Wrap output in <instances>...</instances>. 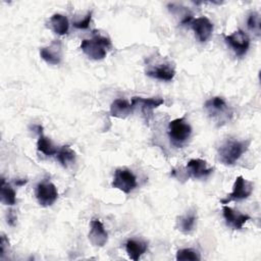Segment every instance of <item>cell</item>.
Here are the masks:
<instances>
[{
  "instance_id": "obj_9",
  "label": "cell",
  "mask_w": 261,
  "mask_h": 261,
  "mask_svg": "<svg viewBox=\"0 0 261 261\" xmlns=\"http://www.w3.org/2000/svg\"><path fill=\"white\" fill-rule=\"evenodd\" d=\"M88 238L95 247H103L107 243L108 233L99 219H93L91 221Z\"/></svg>"
},
{
  "instance_id": "obj_3",
  "label": "cell",
  "mask_w": 261,
  "mask_h": 261,
  "mask_svg": "<svg viewBox=\"0 0 261 261\" xmlns=\"http://www.w3.org/2000/svg\"><path fill=\"white\" fill-rule=\"evenodd\" d=\"M253 189H254V184L244 178L242 175H240L234 180L231 193H229L224 199H221L220 203L225 205L231 201H240V200L247 199L252 194Z\"/></svg>"
},
{
  "instance_id": "obj_21",
  "label": "cell",
  "mask_w": 261,
  "mask_h": 261,
  "mask_svg": "<svg viewBox=\"0 0 261 261\" xmlns=\"http://www.w3.org/2000/svg\"><path fill=\"white\" fill-rule=\"evenodd\" d=\"M56 155L58 161L64 167H67L69 164L74 162L75 159V152L68 145H64L60 149H58Z\"/></svg>"
},
{
  "instance_id": "obj_15",
  "label": "cell",
  "mask_w": 261,
  "mask_h": 261,
  "mask_svg": "<svg viewBox=\"0 0 261 261\" xmlns=\"http://www.w3.org/2000/svg\"><path fill=\"white\" fill-rule=\"evenodd\" d=\"M146 74L160 81H171L175 75V70L170 63H160L155 67L146 70Z\"/></svg>"
},
{
  "instance_id": "obj_22",
  "label": "cell",
  "mask_w": 261,
  "mask_h": 261,
  "mask_svg": "<svg viewBox=\"0 0 261 261\" xmlns=\"http://www.w3.org/2000/svg\"><path fill=\"white\" fill-rule=\"evenodd\" d=\"M1 201L4 205H14L16 203L15 191L5 181L2 177L1 179Z\"/></svg>"
},
{
  "instance_id": "obj_27",
  "label": "cell",
  "mask_w": 261,
  "mask_h": 261,
  "mask_svg": "<svg viewBox=\"0 0 261 261\" xmlns=\"http://www.w3.org/2000/svg\"><path fill=\"white\" fill-rule=\"evenodd\" d=\"M16 220V215L13 213L12 210H9L8 213H7V222L10 224V225H13L14 222Z\"/></svg>"
},
{
  "instance_id": "obj_19",
  "label": "cell",
  "mask_w": 261,
  "mask_h": 261,
  "mask_svg": "<svg viewBox=\"0 0 261 261\" xmlns=\"http://www.w3.org/2000/svg\"><path fill=\"white\" fill-rule=\"evenodd\" d=\"M50 25H51V29L53 30V32L60 36L67 34L68 28H69L67 17L64 16L63 14H59V13L53 14L50 17Z\"/></svg>"
},
{
  "instance_id": "obj_23",
  "label": "cell",
  "mask_w": 261,
  "mask_h": 261,
  "mask_svg": "<svg viewBox=\"0 0 261 261\" xmlns=\"http://www.w3.org/2000/svg\"><path fill=\"white\" fill-rule=\"evenodd\" d=\"M247 25L251 32H253L256 36H260L261 32V19H260V14L256 11H253L250 13L248 20H247Z\"/></svg>"
},
{
  "instance_id": "obj_14",
  "label": "cell",
  "mask_w": 261,
  "mask_h": 261,
  "mask_svg": "<svg viewBox=\"0 0 261 261\" xmlns=\"http://www.w3.org/2000/svg\"><path fill=\"white\" fill-rule=\"evenodd\" d=\"M189 176L194 178H203L213 172V168H208L206 161L202 159H191L186 166Z\"/></svg>"
},
{
  "instance_id": "obj_12",
  "label": "cell",
  "mask_w": 261,
  "mask_h": 261,
  "mask_svg": "<svg viewBox=\"0 0 261 261\" xmlns=\"http://www.w3.org/2000/svg\"><path fill=\"white\" fill-rule=\"evenodd\" d=\"M222 213L227 225L231 226L234 229L243 228L244 224L251 219V217L248 214H243L226 205L222 207Z\"/></svg>"
},
{
  "instance_id": "obj_17",
  "label": "cell",
  "mask_w": 261,
  "mask_h": 261,
  "mask_svg": "<svg viewBox=\"0 0 261 261\" xmlns=\"http://www.w3.org/2000/svg\"><path fill=\"white\" fill-rule=\"evenodd\" d=\"M36 128L39 134V139L37 142L38 151L43 153L46 156H53V155L57 154L58 149H56L55 146L53 145V143L51 142V140L43 134V132H42L43 127L41 125H37Z\"/></svg>"
},
{
  "instance_id": "obj_26",
  "label": "cell",
  "mask_w": 261,
  "mask_h": 261,
  "mask_svg": "<svg viewBox=\"0 0 261 261\" xmlns=\"http://www.w3.org/2000/svg\"><path fill=\"white\" fill-rule=\"evenodd\" d=\"M8 247H9V241H8V239L2 233V234H1V241H0V249H1L0 258H3L4 254L6 253V249H8Z\"/></svg>"
},
{
  "instance_id": "obj_20",
  "label": "cell",
  "mask_w": 261,
  "mask_h": 261,
  "mask_svg": "<svg viewBox=\"0 0 261 261\" xmlns=\"http://www.w3.org/2000/svg\"><path fill=\"white\" fill-rule=\"evenodd\" d=\"M196 220H197V215L194 212H190L178 218L177 227L182 233L189 234L194 230Z\"/></svg>"
},
{
  "instance_id": "obj_25",
  "label": "cell",
  "mask_w": 261,
  "mask_h": 261,
  "mask_svg": "<svg viewBox=\"0 0 261 261\" xmlns=\"http://www.w3.org/2000/svg\"><path fill=\"white\" fill-rule=\"evenodd\" d=\"M91 18H92V11H89L83 19H81L79 21H74L73 27L75 29H80V30L88 29L90 25V22H91Z\"/></svg>"
},
{
  "instance_id": "obj_10",
  "label": "cell",
  "mask_w": 261,
  "mask_h": 261,
  "mask_svg": "<svg viewBox=\"0 0 261 261\" xmlns=\"http://www.w3.org/2000/svg\"><path fill=\"white\" fill-rule=\"evenodd\" d=\"M40 56L49 64H59L62 59L61 43L58 40L53 41L49 46L40 49Z\"/></svg>"
},
{
  "instance_id": "obj_2",
  "label": "cell",
  "mask_w": 261,
  "mask_h": 261,
  "mask_svg": "<svg viewBox=\"0 0 261 261\" xmlns=\"http://www.w3.org/2000/svg\"><path fill=\"white\" fill-rule=\"evenodd\" d=\"M250 141L226 140L218 149V159L225 165L234 164L248 150Z\"/></svg>"
},
{
  "instance_id": "obj_24",
  "label": "cell",
  "mask_w": 261,
  "mask_h": 261,
  "mask_svg": "<svg viewBox=\"0 0 261 261\" xmlns=\"http://www.w3.org/2000/svg\"><path fill=\"white\" fill-rule=\"evenodd\" d=\"M201 257L198 252L192 250V249H180L176 252V260H192V261H198Z\"/></svg>"
},
{
  "instance_id": "obj_4",
  "label": "cell",
  "mask_w": 261,
  "mask_h": 261,
  "mask_svg": "<svg viewBox=\"0 0 261 261\" xmlns=\"http://www.w3.org/2000/svg\"><path fill=\"white\" fill-rule=\"evenodd\" d=\"M192 134L191 125L185 120L184 117L175 118L168 124V136L170 141L175 145L185 143Z\"/></svg>"
},
{
  "instance_id": "obj_11",
  "label": "cell",
  "mask_w": 261,
  "mask_h": 261,
  "mask_svg": "<svg viewBox=\"0 0 261 261\" xmlns=\"http://www.w3.org/2000/svg\"><path fill=\"white\" fill-rule=\"evenodd\" d=\"M205 108L208 114L213 118H218L220 115L226 117H228V115H231V112L229 111V108L224 99L218 96L206 101Z\"/></svg>"
},
{
  "instance_id": "obj_13",
  "label": "cell",
  "mask_w": 261,
  "mask_h": 261,
  "mask_svg": "<svg viewBox=\"0 0 261 261\" xmlns=\"http://www.w3.org/2000/svg\"><path fill=\"white\" fill-rule=\"evenodd\" d=\"M164 103V99L160 97L155 98H142V97H134L132 98V106L135 108V106H140L143 114L145 116H149L152 114L153 110L158 108L160 105Z\"/></svg>"
},
{
  "instance_id": "obj_5",
  "label": "cell",
  "mask_w": 261,
  "mask_h": 261,
  "mask_svg": "<svg viewBox=\"0 0 261 261\" xmlns=\"http://www.w3.org/2000/svg\"><path fill=\"white\" fill-rule=\"evenodd\" d=\"M111 186L124 194H128L137 187V178L129 169L118 168L115 170Z\"/></svg>"
},
{
  "instance_id": "obj_1",
  "label": "cell",
  "mask_w": 261,
  "mask_h": 261,
  "mask_svg": "<svg viewBox=\"0 0 261 261\" xmlns=\"http://www.w3.org/2000/svg\"><path fill=\"white\" fill-rule=\"evenodd\" d=\"M111 47L109 38L94 32L92 39H84L81 43L83 52L93 60H102L106 57L107 49Z\"/></svg>"
},
{
  "instance_id": "obj_18",
  "label": "cell",
  "mask_w": 261,
  "mask_h": 261,
  "mask_svg": "<svg viewBox=\"0 0 261 261\" xmlns=\"http://www.w3.org/2000/svg\"><path fill=\"white\" fill-rule=\"evenodd\" d=\"M148 245L145 242L137 241V240H128L125 243V250L130 259L134 261H138L141 256L147 251Z\"/></svg>"
},
{
  "instance_id": "obj_6",
  "label": "cell",
  "mask_w": 261,
  "mask_h": 261,
  "mask_svg": "<svg viewBox=\"0 0 261 261\" xmlns=\"http://www.w3.org/2000/svg\"><path fill=\"white\" fill-rule=\"evenodd\" d=\"M224 40L238 56L245 55L250 47V39L242 30H237L232 34L224 36Z\"/></svg>"
},
{
  "instance_id": "obj_8",
  "label": "cell",
  "mask_w": 261,
  "mask_h": 261,
  "mask_svg": "<svg viewBox=\"0 0 261 261\" xmlns=\"http://www.w3.org/2000/svg\"><path fill=\"white\" fill-rule=\"evenodd\" d=\"M188 23L195 32L198 40L202 43L206 42L213 32V24L206 16L192 18Z\"/></svg>"
},
{
  "instance_id": "obj_7",
  "label": "cell",
  "mask_w": 261,
  "mask_h": 261,
  "mask_svg": "<svg viewBox=\"0 0 261 261\" xmlns=\"http://www.w3.org/2000/svg\"><path fill=\"white\" fill-rule=\"evenodd\" d=\"M36 198L41 206H51L58 198V192L55 185L50 181L40 182L36 188Z\"/></svg>"
},
{
  "instance_id": "obj_16",
  "label": "cell",
  "mask_w": 261,
  "mask_h": 261,
  "mask_svg": "<svg viewBox=\"0 0 261 261\" xmlns=\"http://www.w3.org/2000/svg\"><path fill=\"white\" fill-rule=\"evenodd\" d=\"M134 107L123 99H115L110 105V115L116 118H125L133 112Z\"/></svg>"
}]
</instances>
